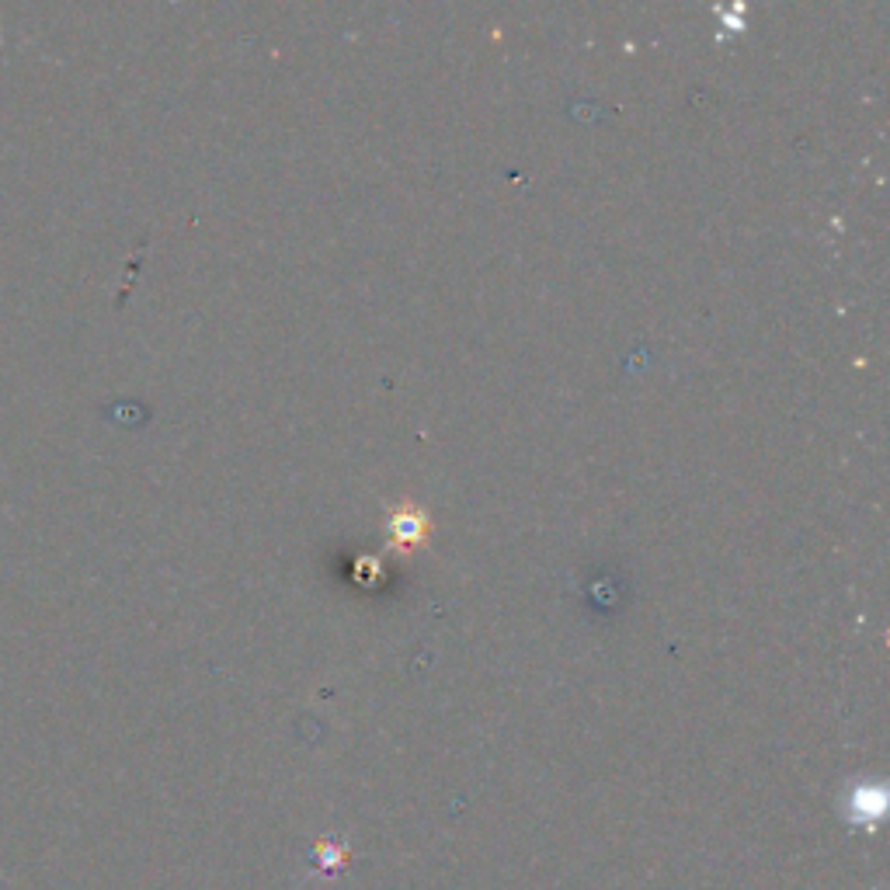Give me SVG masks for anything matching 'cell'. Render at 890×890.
<instances>
[{
    "label": "cell",
    "instance_id": "6da1fadb",
    "mask_svg": "<svg viewBox=\"0 0 890 890\" xmlns=\"http://www.w3.org/2000/svg\"><path fill=\"white\" fill-rule=\"evenodd\" d=\"M386 533H390V543L394 546H404V549H414V546H425L428 536H432V522L422 508H397L394 515L386 518Z\"/></svg>",
    "mask_w": 890,
    "mask_h": 890
}]
</instances>
